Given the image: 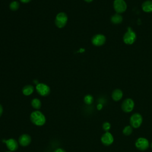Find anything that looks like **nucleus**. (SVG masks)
Wrapping results in <instances>:
<instances>
[{
    "label": "nucleus",
    "instance_id": "23",
    "mask_svg": "<svg viewBox=\"0 0 152 152\" xmlns=\"http://www.w3.org/2000/svg\"><path fill=\"white\" fill-rule=\"evenodd\" d=\"M102 107H103V106H102V104L101 103L98 104L97 106V109L98 110H101V109H102Z\"/></svg>",
    "mask_w": 152,
    "mask_h": 152
},
{
    "label": "nucleus",
    "instance_id": "22",
    "mask_svg": "<svg viewBox=\"0 0 152 152\" xmlns=\"http://www.w3.org/2000/svg\"><path fill=\"white\" fill-rule=\"evenodd\" d=\"M53 152H66V151H65V150H64L63 148H58L56 149Z\"/></svg>",
    "mask_w": 152,
    "mask_h": 152
},
{
    "label": "nucleus",
    "instance_id": "12",
    "mask_svg": "<svg viewBox=\"0 0 152 152\" xmlns=\"http://www.w3.org/2000/svg\"><path fill=\"white\" fill-rule=\"evenodd\" d=\"M7 148L11 151H14L17 150L18 147V144L17 141L14 138H10L5 141Z\"/></svg>",
    "mask_w": 152,
    "mask_h": 152
},
{
    "label": "nucleus",
    "instance_id": "8",
    "mask_svg": "<svg viewBox=\"0 0 152 152\" xmlns=\"http://www.w3.org/2000/svg\"><path fill=\"white\" fill-rule=\"evenodd\" d=\"M135 146L140 150H145L148 148L149 142L146 138L140 137L136 140Z\"/></svg>",
    "mask_w": 152,
    "mask_h": 152
},
{
    "label": "nucleus",
    "instance_id": "19",
    "mask_svg": "<svg viewBox=\"0 0 152 152\" xmlns=\"http://www.w3.org/2000/svg\"><path fill=\"white\" fill-rule=\"evenodd\" d=\"M123 134L125 135H129L132 134V127L131 126H129V125H128V126H126L123 131Z\"/></svg>",
    "mask_w": 152,
    "mask_h": 152
},
{
    "label": "nucleus",
    "instance_id": "27",
    "mask_svg": "<svg viewBox=\"0 0 152 152\" xmlns=\"http://www.w3.org/2000/svg\"><path fill=\"white\" fill-rule=\"evenodd\" d=\"M5 152H12V151H5Z\"/></svg>",
    "mask_w": 152,
    "mask_h": 152
},
{
    "label": "nucleus",
    "instance_id": "7",
    "mask_svg": "<svg viewBox=\"0 0 152 152\" xmlns=\"http://www.w3.org/2000/svg\"><path fill=\"white\" fill-rule=\"evenodd\" d=\"M122 109L125 112H131L134 107V102L132 99L128 98L124 100L121 106Z\"/></svg>",
    "mask_w": 152,
    "mask_h": 152
},
{
    "label": "nucleus",
    "instance_id": "24",
    "mask_svg": "<svg viewBox=\"0 0 152 152\" xmlns=\"http://www.w3.org/2000/svg\"><path fill=\"white\" fill-rule=\"evenodd\" d=\"M2 112H3V107H2V106L0 104V116L2 115Z\"/></svg>",
    "mask_w": 152,
    "mask_h": 152
},
{
    "label": "nucleus",
    "instance_id": "25",
    "mask_svg": "<svg viewBox=\"0 0 152 152\" xmlns=\"http://www.w3.org/2000/svg\"><path fill=\"white\" fill-rule=\"evenodd\" d=\"M22 3L26 4V3H28L31 0H20Z\"/></svg>",
    "mask_w": 152,
    "mask_h": 152
},
{
    "label": "nucleus",
    "instance_id": "18",
    "mask_svg": "<svg viewBox=\"0 0 152 152\" xmlns=\"http://www.w3.org/2000/svg\"><path fill=\"white\" fill-rule=\"evenodd\" d=\"M20 7V4L16 1H12L10 4V8L12 11H16Z\"/></svg>",
    "mask_w": 152,
    "mask_h": 152
},
{
    "label": "nucleus",
    "instance_id": "15",
    "mask_svg": "<svg viewBox=\"0 0 152 152\" xmlns=\"http://www.w3.org/2000/svg\"><path fill=\"white\" fill-rule=\"evenodd\" d=\"M34 91V87L31 85H26L25 86L23 89L22 92L25 96H29Z\"/></svg>",
    "mask_w": 152,
    "mask_h": 152
},
{
    "label": "nucleus",
    "instance_id": "17",
    "mask_svg": "<svg viewBox=\"0 0 152 152\" xmlns=\"http://www.w3.org/2000/svg\"><path fill=\"white\" fill-rule=\"evenodd\" d=\"M31 104L33 108H34L36 109H39L41 107L42 103H41L40 100L39 99L34 98L31 100Z\"/></svg>",
    "mask_w": 152,
    "mask_h": 152
},
{
    "label": "nucleus",
    "instance_id": "28",
    "mask_svg": "<svg viewBox=\"0 0 152 152\" xmlns=\"http://www.w3.org/2000/svg\"><path fill=\"white\" fill-rule=\"evenodd\" d=\"M151 148H152V142H151Z\"/></svg>",
    "mask_w": 152,
    "mask_h": 152
},
{
    "label": "nucleus",
    "instance_id": "20",
    "mask_svg": "<svg viewBox=\"0 0 152 152\" xmlns=\"http://www.w3.org/2000/svg\"><path fill=\"white\" fill-rule=\"evenodd\" d=\"M84 102L86 104H91L93 102V97L90 94L86 95L84 98Z\"/></svg>",
    "mask_w": 152,
    "mask_h": 152
},
{
    "label": "nucleus",
    "instance_id": "13",
    "mask_svg": "<svg viewBox=\"0 0 152 152\" xmlns=\"http://www.w3.org/2000/svg\"><path fill=\"white\" fill-rule=\"evenodd\" d=\"M142 9L145 12H152V1L148 0L144 2L142 4Z\"/></svg>",
    "mask_w": 152,
    "mask_h": 152
},
{
    "label": "nucleus",
    "instance_id": "3",
    "mask_svg": "<svg viewBox=\"0 0 152 152\" xmlns=\"http://www.w3.org/2000/svg\"><path fill=\"white\" fill-rule=\"evenodd\" d=\"M127 31L125 33L123 40L125 44L131 45L136 40V34L135 33L131 28V27H128Z\"/></svg>",
    "mask_w": 152,
    "mask_h": 152
},
{
    "label": "nucleus",
    "instance_id": "1",
    "mask_svg": "<svg viewBox=\"0 0 152 152\" xmlns=\"http://www.w3.org/2000/svg\"><path fill=\"white\" fill-rule=\"evenodd\" d=\"M30 118L31 122L37 126H42L46 122L45 116L39 110L33 112L30 115Z\"/></svg>",
    "mask_w": 152,
    "mask_h": 152
},
{
    "label": "nucleus",
    "instance_id": "4",
    "mask_svg": "<svg viewBox=\"0 0 152 152\" xmlns=\"http://www.w3.org/2000/svg\"><path fill=\"white\" fill-rule=\"evenodd\" d=\"M142 122V116L138 113L133 114L130 118L131 126L134 128H138L140 126Z\"/></svg>",
    "mask_w": 152,
    "mask_h": 152
},
{
    "label": "nucleus",
    "instance_id": "9",
    "mask_svg": "<svg viewBox=\"0 0 152 152\" xmlns=\"http://www.w3.org/2000/svg\"><path fill=\"white\" fill-rule=\"evenodd\" d=\"M106 41V37L102 34H97L94 35L91 39V43L96 46H100L103 45Z\"/></svg>",
    "mask_w": 152,
    "mask_h": 152
},
{
    "label": "nucleus",
    "instance_id": "2",
    "mask_svg": "<svg viewBox=\"0 0 152 152\" xmlns=\"http://www.w3.org/2000/svg\"><path fill=\"white\" fill-rule=\"evenodd\" d=\"M68 21V16L67 15L63 12L58 13L55 20V24L56 26L59 28H63L66 24Z\"/></svg>",
    "mask_w": 152,
    "mask_h": 152
},
{
    "label": "nucleus",
    "instance_id": "21",
    "mask_svg": "<svg viewBox=\"0 0 152 152\" xmlns=\"http://www.w3.org/2000/svg\"><path fill=\"white\" fill-rule=\"evenodd\" d=\"M110 124L109 122H104L103 124V128L104 131H107L110 129Z\"/></svg>",
    "mask_w": 152,
    "mask_h": 152
},
{
    "label": "nucleus",
    "instance_id": "11",
    "mask_svg": "<svg viewBox=\"0 0 152 152\" xmlns=\"http://www.w3.org/2000/svg\"><path fill=\"white\" fill-rule=\"evenodd\" d=\"M31 141V137L26 134H22L18 138V142L19 144L23 147H26L28 145Z\"/></svg>",
    "mask_w": 152,
    "mask_h": 152
},
{
    "label": "nucleus",
    "instance_id": "5",
    "mask_svg": "<svg viewBox=\"0 0 152 152\" xmlns=\"http://www.w3.org/2000/svg\"><path fill=\"white\" fill-rule=\"evenodd\" d=\"M36 89L37 92L42 96H46L49 95L50 92V87L44 83H38L36 85Z\"/></svg>",
    "mask_w": 152,
    "mask_h": 152
},
{
    "label": "nucleus",
    "instance_id": "16",
    "mask_svg": "<svg viewBox=\"0 0 152 152\" xmlns=\"http://www.w3.org/2000/svg\"><path fill=\"white\" fill-rule=\"evenodd\" d=\"M122 20H123L122 17L119 14H114L113 15H112L111 17V18H110L111 22L113 24H119V23H122Z\"/></svg>",
    "mask_w": 152,
    "mask_h": 152
},
{
    "label": "nucleus",
    "instance_id": "6",
    "mask_svg": "<svg viewBox=\"0 0 152 152\" xmlns=\"http://www.w3.org/2000/svg\"><path fill=\"white\" fill-rule=\"evenodd\" d=\"M113 8L117 13H122L126 10V4L124 0H115Z\"/></svg>",
    "mask_w": 152,
    "mask_h": 152
},
{
    "label": "nucleus",
    "instance_id": "26",
    "mask_svg": "<svg viewBox=\"0 0 152 152\" xmlns=\"http://www.w3.org/2000/svg\"><path fill=\"white\" fill-rule=\"evenodd\" d=\"M84 1L87 2H91V1H93V0H84Z\"/></svg>",
    "mask_w": 152,
    "mask_h": 152
},
{
    "label": "nucleus",
    "instance_id": "10",
    "mask_svg": "<svg viewBox=\"0 0 152 152\" xmlns=\"http://www.w3.org/2000/svg\"><path fill=\"white\" fill-rule=\"evenodd\" d=\"M101 141L104 145H110L113 142V135L110 132H106L102 136Z\"/></svg>",
    "mask_w": 152,
    "mask_h": 152
},
{
    "label": "nucleus",
    "instance_id": "14",
    "mask_svg": "<svg viewBox=\"0 0 152 152\" xmlns=\"http://www.w3.org/2000/svg\"><path fill=\"white\" fill-rule=\"evenodd\" d=\"M122 96H123V93L119 89L115 90L112 94V97L113 100L115 101H119V100H121L122 97Z\"/></svg>",
    "mask_w": 152,
    "mask_h": 152
}]
</instances>
